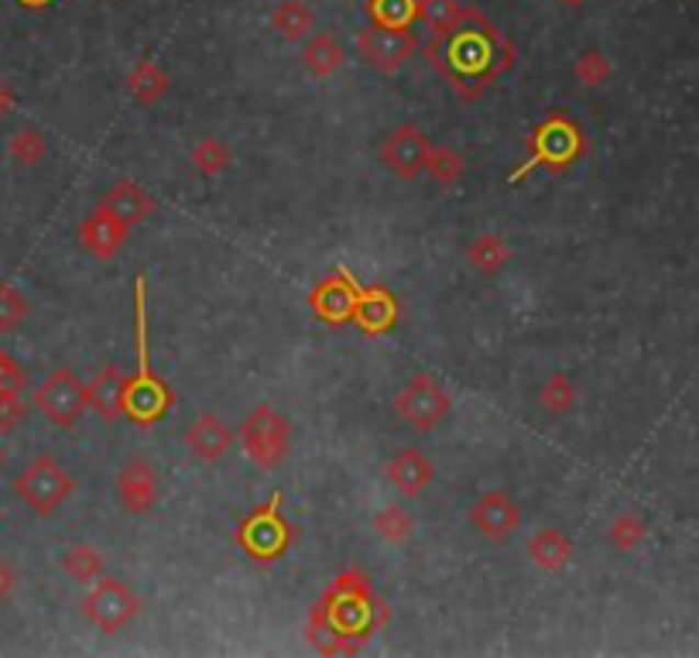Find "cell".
I'll list each match as a JSON object with an SVG mask.
<instances>
[{"instance_id": "cell-1", "label": "cell", "mask_w": 699, "mask_h": 658, "mask_svg": "<svg viewBox=\"0 0 699 658\" xmlns=\"http://www.w3.org/2000/svg\"><path fill=\"white\" fill-rule=\"evenodd\" d=\"M426 59L463 100H473L515 63V48L500 38V32L481 11L466 8L456 24L432 35V42L426 45Z\"/></svg>"}, {"instance_id": "cell-2", "label": "cell", "mask_w": 699, "mask_h": 658, "mask_svg": "<svg viewBox=\"0 0 699 658\" xmlns=\"http://www.w3.org/2000/svg\"><path fill=\"white\" fill-rule=\"evenodd\" d=\"M374 600H371V587L363 580V573L350 569L337 583H332L329 596L316 611V624L326 627V638H319L316 645L323 651H353L350 638H368V632L377 624L374 614Z\"/></svg>"}, {"instance_id": "cell-3", "label": "cell", "mask_w": 699, "mask_h": 658, "mask_svg": "<svg viewBox=\"0 0 699 658\" xmlns=\"http://www.w3.org/2000/svg\"><path fill=\"white\" fill-rule=\"evenodd\" d=\"M134 320H137V378L127 381L124 388V419L137 425H151L165 419V412L172 409V391L165 388L161 378L151 375L148 360V309H145V275H137L134 281Z\"/></svg>"}, {"instance_id": "cell-4", "label": "cell", "mask_w": 699, "mask_h": 658, "mask_svg": "<svg viewBox=\"0 0 699 658\" xmlns=\"http://www.w3.org/2000/svg\"><path fill=\"white\" fill-rule=\"evenodd\" d=\"M72 491H76V480L48 453L35 456V460L27 464L14 480V494L32 508L38 518H48V514L59 511L72 498Z\"/></svg>"}, {"instance_id": "cell-5", "label": "cell", "mask_w": 699, "mask_h": 658, "mask_svg": "<svg viewBox=\"0 0 699 658\" xmlns=\"http://www.w3.org/2000/svg\"><path fill=\"white\" fill-rule=\"evenodd\" d=\"M240 446L250 464H258L261 470H274L289 456L292 425L278 409L258 405L240 425Z\"/></svg>"}, {"instance_id": "cell-6", "label": "cell", "mask_w": 699, "mask_h": 658, "mask_svg": "<svg viewBox=\"0 0 699 658\" xmlns=\"http://www.w3.org/2000/svg\"><path fill=\"white\" fill-rule=\"evenodd\" d=\"M579 155H583V131L576 127V121L566 118V113H552V118L535 131V141H531L528 161L518 171H511V182L525 179L528 171H535L539 165H545L552 171H563Z\"/></svg>"}, {"instance_id": "cell-7", "label": "cell", "mask_w": 699, "mask_h": 658, "mask_svg": "<svg viewBox=\"0 0 699 658\" xmlns=\"http://www.w3.org/2000/svg\"><path fill=\"white\" fill-rule=\"evenodd\" d=\"M450 409H453L450 394H446V388L432 375L408 378L395 394V415L405 425H411L415 433H432L436 425L446 422Z\"/></svg>"}, {"instance_id": "cell-8", "label": "cell", "mask_w": 699, "mask_h": 658, "mask_svg": "<svg viewBox=\"0 0 699 658\" xmlns=\"http://www.w3.org/2000/svg\"><path fill=\"white\" fill-rule=\"evenodd\" d=\"M35 409L55 425V428H72L82 412L90 409L87 381L76 378V370L55 367L52 375L35 388Z\"/></svg>"}, {"instance_id": "cell-9", "label": "cell", "mask_w": 699, "mask_h": 658, "mask_svg": "<svg viewBox=\"0 0 699 658\" xmlns=\"http://www.w3.org/2000/svg\"><path fill=\"white\" fill-rule=\"evenodd\" d=\"M137 611H142L137 593L114 577L97 580L93 590L87 593V600H82V614H87V621L103 635H117L124 624H131L137 617Z\"/></svg>"}, {"instance_id": "cell-10", "label": "cell", "mask_w": 699, "mask_h": 658, "mask_svg": "<svg viewBox=\"0 0 699 658\" xmlns=\"http://www.w3.org/2000/svg\"><path fill=\"white\" fill-rule=\"evenodd\" d=\"M282 494H274L268 508H258L250 518L240 525L237 532V542L247 549L250 559H261V562H271V559H282L292 546V525L278 514V508H282V501H278Z\"/></svg>"}, {"instance_id": "cell-11", "label": "cell", "mask_w": 699, "mask_h": 658, "mask_svg": "<svg viewBox=\"0 0 699 658\" xmlns=\"http://www.w3.org/2000/svg\"><path fill=\"white\" fill-rule=\"evenodd\" d=\"M415 48H418V35L411 32V27H381V24H371L368 32L357 35L360 59L368 63L371 69L387 73V76L405 69V63L415 55Z\"/></svg>"}, {"instance_id": "cell-12", "label": "cell", "mask_w": 699, "mask_h": 658, "mask_svg": "<svg viewBox=\"0 0 699 658\" xmlns=\"http://www.w3.org/2000/svg\"><path fill=\"white\" fill-rule=\"evenodd\" d=\"M432 141L418 124H398L384 141H381V161L395 171L398 179H415L426 171Z\"/></svg>"}, {"instance_id": "cell-13", "label": "cell", "mask_w": 699, "mask_h": 658, "mask_svg": "<svg viewBox=\"0 0 699 658\" xmlns=\"http://www.w3.org/2000/svg\"><path fill=\"white\" fill-rule=\"evenodd\" d=\"M470 525L487 542H505L521 525V508L508 491H484L470 508Z\"/></svg>"}, {"instance_id": "cell-14", "label": "cell", "mask_w": 699, "mask_h": 658, "mask_svg": "<svg viewBox=\"0 0 699 658\" xmlns=\"http://www.w3.org/2000/svg\"><path fill=\"white\" fill-rule=\"evenodd\" d=\"M161 480L145 456H131L117 473V498L127 514H148L158 504Z\"/></svg>"}, {"instance_id": "cell-15", "label": "cell", "mask_w": 699, "mask_h": 658, "mask_svg": "<svg viewBox=\"0 0 699 658\" xmlns=\"http://www.w3.org/2000/svg\"><path fill=\"white\" fill-rule=\"evenodd\" d=\"M357 299H360V285L353 281V275L347 271H337L332 278L319 281L313 295H309V305L313 312L329 323V326H343L353 320V312H357Z\"/></svg>"}, {"instance_id": "cell-16", "label": "cell", "mask_w": 699, "mask_h": 658, "mask_svg": "<svg viewBox=\"0 0 699 658\" xmlns=\"http://www.w3.org/2000/svg\"><path fill=\"white\" fill-rule=\"evenodd\" d=\"M127 231H131V223H124L114 210L100 203L87 220L79 223V244L87 247L93 257H100V261H110V257L121 254Z\"/></svg>"}, {"instance_id": "cell-17", "label": "cell", "mask_w": 699, "mask_h": 658, "mask_svg": "<svg viewBox=\"0 0 699 658\" xmlns=\"http://www.w3.org/2000/svg\"><path fill=\"white\" fill-rule=\"evenodd\" d=\"M384 477L398 494L418 498V494H426V488L436 480V467L422 449L408 446V449H398L395 456H391L387 467H384Z\"/></svg>"}, {"instance_id": "cell-18", "label": "cell", "mask_w": 699, "mask_h": 658, "mask_svg": "<svg viewBox=\"0 0 699 658\" xmlns=\"http://www.w3.org/2000/svg\"><path fill=\"white\" fill-rule=\"evenodd\" d=\"M185 446L200 464H219L234 446V433L216 412H200L185 428Z\"/></svg>"}, {"instance_id": "cell-19", "label": "cell", "mask_w": 699, "mask_h": 658, "mask_svg": "<svg viewBox=\"0 0 699 658\" xmlns=\"http://www.w3.org/2000/svg\"><path fill=\"white\" fill-rule=\"evenodd\" d=\"M124 388H127V378L121 375L117 364H106L103 370H97V378L87 384V394H90V409L97 412L100 422H117L124 415Z\"/></svg>"}, {"instance_id": "cell-20", "label": "cell", "mask_w": 699, "mask_h": 658, "mask_svg": "<svg viewBox=\"0 0 699 658\" xmlns=\"http://www.w3.org/2000/svg\"><path fill=\"white\" fill-rule=\"evenodd\" d=\"M353 323L363 333H371V336L387 333L391 326L398 323V302H395V295H391L387 289H360Z\"/></svg>"}, {"instance_id": "cell-21", "label": "cell", "mask_w": 699, "mask_h": 658, "mask_svg": "<svg viewBox=\"0 0 699 658\" xmlns=\"http://www.w3.org/2000/svg\"><path fill=\"white\" fill-rule=\"evenodd\" d=\"M528 559L535 562L542 573H563L573 559V542L559 532V528H539L535 535L528 538Z\"/></svg>"}, {"instance_id": "cell-22", "label": "cell", "mask_w": 699, "mask_h": 658, "mask_svg": "<svg viewBox=\"0 0 699 658\" xmlns=\"http://www.w3.org/2000/svg\"><path fill=\"white\" fill-rule=\"evenodd\" d=\"M103 207L114 210L124 223H142L145 216L155 213V199L148 196V189H142L137 182L131 179H121L117 186H110L106 196H103Z\"/></svg>"}, {"instance_id": "cell-23", "label": "cell", "mask_w": 699, "mask_h": 658, "mask_svg": "<svg viewBox=\"0 0 699 658\" xmlns=\"http://www.w3.org/2000/svg\"><path fill=\"white\" fill-rule=\"evenodd\" d=\"M169 73H165L155 59H137V66L127 76V93L142 103V107H155L165 93H169Z\"/></svg>"}, {"instance_id": "cell-24", "label": "cell", "mask_w": 699, "mask_h": 658, "mask_svg": "<svg viewBox=\"0 0 699 658\" xmlns=\"http://www.w3.org/2000/svg\"><path fill=\"white\" fill-rule=\"evenodd\" d=\"M343 59H347V52H343V45L332 38L329 32H319V35H313L309 42H305V48H302V63H305V69H309L313 76H319V79H326V76H332L340 66H343Z\"/></svg>"}, {"instance_id": "cell-25", "label": "cell", "mask_w": 699, "mask_h": 658, "mask_svg": "<svg viewBox=\"0 0 699 658\" xmlns=\"http://www.w3.org/2000/svg\"><path fill=\"white\" fill-rule=\"evenodd\" d=\"M511 261V250L508 244L500 241L497 234H481V237H473L466 244V265L477 271V275H497V271H505V265Z\"/></svg>"}, {"instance_id": "cell-26", "label": "cell", "mask_w": 699, "mask_h": 658, "mask_svg": "<svg viewBox=\"0 0 699 658\" xmlns=\"http://www.w3.org/2000/svg\"><path fill=\"white\" fill-rule=\"evenodd\" d=\"M63 573L76 583H97L103 577V556L87 542H79L63 553Z\"/></svg>"}, {"instance_id": "cell-27", "label": "cell", "mask_w": 699, "mask_h": 658, "mask_svg": "<svg viewBox=\"0 0 699 658\" xmlns=\"http://www.w3.org/2000/svg\"><path fill=\"white\" fill-rule=\"evenodd\" d=\"M271 24H274V32L289 38V42H298L309 35V27H313V11L302 4V0H282L274 11H271Z\"/></svg>"}, {"instance_id": "cell-28", "label": "cell", "mask_w": 699, "mask_h": 658, "mask_svg": "<svg viewBox=\"0 0 699 658\" xmlns=\"http://www.w3.org/2000/svg\"><path fill=\"white\" fill-rule=\"evenodd\" d=\"M463 168H466V161H463V155H460V152L446 148V145L429 148V158H426V176H429L436 186H442V189L456 186V182L463 179Z\"/></svg>"}, {"instance_id": "cell-29", "label": "cell", "mask_w": 699, "mask_h": 658, "mask_svg": "<svg viewBox=\"0 0 699 658\" xmlns=\"http://www.w3.org/2000/svg\"><path fill=\"white\" fill-rule=\"evenodd\" d=\"M539 402L549 415H566L576 405V384L566 375H552L539 388Z\"/></svg>"}, {"instance_id": "cell-30", "label": "cell", "mask_w": 699, "mask_h": 658, "mask_svg": "<svg viewBox=\"0 0 699 658\" xmlns=\"http://www.w3.org/2000/svg\"><path fill=\"white\" fill-rule=\"evenodd\" d=\"M368 11L381 27H411L418 18V0H371Z\"/></svg>"}, {"instance_id": "cell-31", "label": "cell", "mask_w": 699, "mask_h": 658, "mask_svg": "<svg viewBox=\"0 0 699 658\" xmlns=\"http://www.w3.org/2000/svg\"><path fill=\"white\" fill-rule=\"evenodd\" d=\"M192 165L203 171V176H219V171L230 168V148L223 145L219 137H203L195 141V148L189 152Z\"/></svg>"}, {"instance_id": "cell-32", "label": "cell", "mask_w": 699, "mask_h": 658, "mask_svg": "<svg viewBox=\"0 0 699 658\" xmlns=\"http://www.w3.org/2000/svg\"><path fill=\"white\" fill-rule=\"evenodd\" d=\"M374 532L384 538V542H405V538H411V532H415V518L405 511V508H398V504H387V508H381L377 514H374Z\"/></svg>"}, {"instance_id": "cell-33", "label": "cell", "mask_w": 699, "mask_h": 658, "mask_svg": "<svg viewBox=\"0 0 699 658\" xmlns=\"http://www.w3.org/2000/svg\"><path fill=\"white\" fill-rule=\"evenodd\" d=\"M8 152L18 165H38L48 155V141L38 127H21V131H14Z\"/></svg>"}, {"instance_id": "cell-34", "label": "cell", "mask_w": 699, "mask_h": 658, "mask_svg": "<svg viewBox=\"0 0 699 658\" xmlns=\"http://www.w3.org/2000/svg\"><path fill=\"white\" fill-rule=\"evenodd\" d=\"M24 381H0V433H11L24 422V398H21Z\"/></svg>"}, {"instance_id": "cell-35", "label": "cell", "mask_w": 699, "mask_h": 658, "mask_svg": "<svg viewBox=\"0 0 699 658\" xmlns=\"http://www.w3.org/2000/svg\"><path fill=\"white\" fill-rule=\"evenodd\" d=\"M460 14H463V8L456 4V0H418V18L432 27V35H439L450 24H456Z\"/></svg>"}, {"instance_id": "cell-36", "label": "cell", "mask_w": 699, "mask_h": 658, "mask_svg": "<svg viewBox=\"0 0 699 658\" xmlns=\"http://www.w3.org/2000/svg\"><path fill=\"white\" fill-rule=\"evenodd\" d=\"M27 320V299L11 289V285H0V333H14Z\"/></svg>"}, {"instance_id": "cell-37", "label": "cell", "mask_w": 699, "mask_h": 658, "mask_svg": "<svg viewBox=\"0 0 699 658\" xmlns=\"http://www.w3.org/2000/svg\"><path fill=\"white\" fill-rule=\"evenodd\" d=\"M641 538H645V522H641L638 514H618V518H613V525H610V542H613V549L631 553Z\"/></svg>"}, {"instance_id": "cell-38", "label": "cell", "mask_w": 699, "mask_h": 658, "mask_svg": "<svg viewBox=\"0 0 699 658\" xmlns=\"http://www.w3.org/2000/svg\"><path fill=\"white\" fill-rule=\"evenodd\" d=\"M573 76L583 86H604L610 79V63L604 59L600 52H583L579 59L573 63Z\"/></svg>"}, {"instance_id": "cell-39", "label": "cell", "mask_w": 699, "mask_h": 658, "mask_svg": "<svg viewBox=\"0 0 699 658\" xmlns=\"http://www.w3.org/2000/svg\"><path fill=\"white\" fill-rule=\"evenodd\" d=\"M18 587V573H14V566L8 559H0V600H11Z\"/></svg>"}, {"instance_id": "cell-40", "label": "cell", "mask_w": 699, "mask_h": 658, "mask_svg": "<svg viewBox=\"0 0 699 658\" xmlns=\"http://www.w3.org/2000/svg\"><path fill=\"white\" fill-rule=\"evenodd\" d=\"M11 110H14V90L4 79H0V121H4Z\"/></svg>"}, {"instance_id": "cell-41", "label": "cell", "mask_w": 699, "mask_h": 658, "mask_svg": "<svg viewBox=\"0 0 699 658\" xmlns=\"http://www.w3.org/2000/svg\"><path fill=\"white\" fill-rule=\"evenodd\" d=\"M24 8H45V4H52V0H21Z\"/></svg>"}, {"instance_id": "cell-42", "label": "cell", "mask_w": 699, "mask_h": 658, "mask_svg": "<svg viewBox=\"0 0 699 658\" xmlns=\"http://www.w3.org/2000/svg\"><path fill=\"white\" fill-rule=\"evenodd\" d=\"M559 4H566V8H583L586 0H559Z\"/></svg>"}]
</instances>
